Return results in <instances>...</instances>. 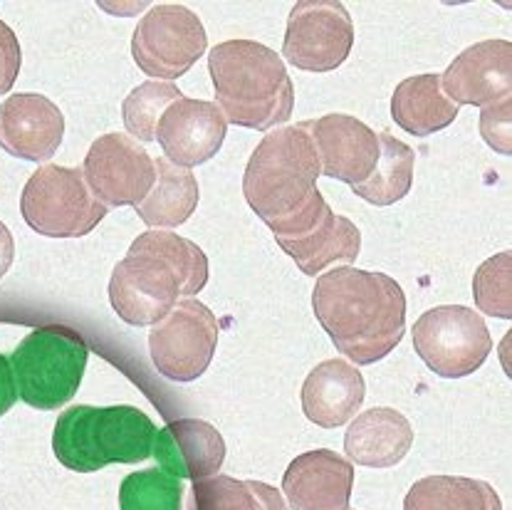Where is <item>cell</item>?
I'll return each mask as SVG.
<instances>
[{
	"label": "cell",
	"mask_w": 512,
	"mask_h": 510,
	"mask_svg": "<svg viewBox=\"0 0 512 510\" xmlns=\"http://www.w3.org/2000/svg\"><path fill=\"white\" fill-rule=\"evenodd\" d=\"M184 483L181 478L146 468L129 473L119 486V510H181L184 503Z\"/></svg>",
	"instance_id": "obj_27"
},
{
	"label": "cell",
	"mask_w": 512,
	"mask_h": 510,
	"mask_svg": "<svg viewBox=\"0 0 512 510\" xmlns=\"http://www.w3.org/2000/svg\"><path fill=\"white\" fill-rule=\"evenodd\" d=\"M458 104L448 100L441 75H416L401 82L391 97V117L414 137H431L456 122Z\"/></svg>",
	"instance_id": "obj_22"
},
{
	"label": "cell",
	"mask_w": 512,
	"mask_h": 510,
	"mask_svg": "<svg viewBox=\"0 0 512 510\" xmlns=\"http://www.w3.org/2000/svg\"><path fill=\"white\" fill-rule=\"evenodd\" d=\"M414 444L409 419L396 409L376 407L359 414L344 434V451L354 463L369 468H391L401 463Z\"/></svg>",
	"instance_id": "obj_20"
},
{
	"label": "cell",
	"mask_w": 512,
	"mask_h": 510,
	"mask_svg": "<svg viewBox=\"0 0 512 510\" xmlns=\"http://www.w3.org/2000/svg\"><path fill=\"white\" fill-rule=\"evenodd\" d=\"M404 510H503L490 483L466 476H426L406 493Z\"/></svg>",
	"instance_id": "obj_24"
},
{
	"label": "cell",
	"mask_w": 512,
	"mask_h": 510,
	"mask_svg": "<svg viewBox=\"0 0 512 510\" xmlns=\"http://www.w3.org/2000/svg\"><path fill=\"white\" fill-rule=\"evenodd\" d=\"M312 307L329 340L354 364H374L404 340L406 295L394 278L372 270L334 268L320 275Z\"/></svg>",
	"instance_id": "obj_1"
},
{
	"label": "cell",
	"mask_w": 512,
	"mask_h": 510,
	"mask_svg": "<svg viewBox=\"0 0 512 510\" xmlns=\"http://www.w3.org/2000/svg\"><path fill=\"white\" fill-rule=\"evenodd\" d=\"M13 258H15L13 236H10L8 226L0 221V280H3V275L8 273L10 265H13Z\"/></svg>",
	"instance_id": "obj_33"
},
{
	"label": "cell",
	"mask_w": 512,
	"mask_h": 510,
	"mask_svg": "<svg viewBox=\"0 0 512 510\" xmlns=\"http://www.w3.org/2000/svg\"><path fill=\"white\" fill-rule=\"evenodd\" d=\"M20 60H23V52H20L18 38H15L13 30L0 20V95L13 90L20 72Z\"/></svg>",
	"instance_id": "obj_31"
},
{
	"label": "cell",
	"mask_w": 512,
	"mask_h": 510,
	"mask_svg": "<svg viewBox=\"0 0 512 510\" xmlns=\"http://www.w3.org/2000/svg\"><path fill=\"white\" fill-rule=\"evenodd\" d=\"M87 357L90 350L77 332L62 325L38 327L10 357L18 397L35 409H60L80 389Z\"/></svg>",
	"instance_id": "obj_6"
},
{
	"label": "cell",
	"mask_w": 512,
	"mask_h": 510,
	"mask_svg": "<svg viewBox=\"0 0 512 510\" xmlns=\"http://www.w3.org/2000/svg\"><path fill=\"white\" fill-rule=\"evenodd\" d=\"M156 179L149 196L137 206V216L151 228L184 226L198 206V181L191 169L171 164L166 159L154 161Z\"/></svg>",
	"instance_id": "obj_23"
},
{
	"label": "cell",
	"mask_w": 512,
	"mask_h": 510,
	"mask_svg": "<svg viewBox=\"0 0 512 510\" xmlns=\"http://www.w3.org/2000/svg\"><path fill=\"white\" fill-rule=\"evenodd\" d=\"M156 426L137 407H90L62 411L52 434L57 461L77 473H94L109 463H139L154 451Z\"/></svg>",
	"instance_id": "obj_5"
},
{
	"label": "cell",
	"mask_w": 512,
	"mask_h": 510,
	"mask_svg": "<svg viewBox=\"0 0 512 510\" xmlns=\"http://www.w3.org/2000/svg\"><path fill=\"white\" fill-rule=\"evenodd\" d=\"M15 402H18V387H15L13 367H10V359L0 355V416L13 409Z\"/></svg>",
	"instance_id": "obj_32"
},
{
	"label": "cell",
	"mask_w": 512,
	"mask_h": 510,
	"mask_svg": "<svg viewBox=\"0 0 512 510\" xmlns=\"http://www.w3.org/2000/svg\"><path fill=\"white\" fill-rule=\"evenodd\" d=\"M280 248L295 260L297 268L305 275H320L332 263L352 265L362 251V233L349 218L337 216L329 208L305 236L278 241Z\"/></svg>",
	"instance_id": "obj_21"
},
{
	"label": "cell",
	"mask_w": 512,
	"mask_h": 510,
	"mask_svg": "<svg viewBox=\"0 0 512 510\" xmlns=\"http://www.w3.org/2000/svg\"><path fill=\"white\" fill-rule=\"evenodd\" d=\"M354 23L337 0H300L287 18L282 57L305 72H332L349 57Z\"/></svg>",
	"instance_id": "obj_11"
},
{
	"label": "cell",
	"mask_w": 512,
	"mask_h": 510,
	"mask_svg": "<svg viewBox=\"0 0 512 510\" xmlns=\"http://www.w3.org/2000/svg\"><path fill=\"white\" fill-rule=\"evenodd\" d=\"M510 253H498L490 260H485L473 278V298L478 303V310L485 315L512 317V298H510Z\"/></svg>",
	"instance_id": "obj_29"
},
{
	"label": "cell",
	"mask_w": 512,
	"mask_h": 510,
	"mask_svg": "<svg viewBox=\"0 0 512 510\" xmlns=\"http://www.w3.org/2000/svg\"><path fill=\"white\" fill-rule=\"evenodd\" d=\"M320 159L322 174L339 179L349 186L364 184L374 174L379 161V134L349 114H327V117L302 122Z\"/></svg>",
	"instance_id": "obj_13"
},
{
	"label": "cell",
	"mask_w": 512,
	"mask_h": 510,
	"mask_svg": "<svg viewBox=\"0 0 512 510\" xmlns=\"http://www.w3.org/2000/svg\"><path fill=\"white\" fill-rule=\"evenodd\" d=\"M379 149L381 152L374 174L364 184L352 186V191L367 204L391 206L411 191L416 154L409 144L399 142L389 132L379 134Z\"/></svg>",
	"instance_id": "obj_26"
},
{
	"label": "cell",
	"mask_w": 512,
	"mask_h": 510,
	"mask_svg": "<svg viewBox=\"0 0 512 510\" xmlns=\"http://www.w3.org/2000/svg\"><path fill=\"white\" fill-rule=\"evenodd\" d=\"M441 87L453 104H488L510 97L512 87V43L485 40L470 45L441 75Z\"/></svg>",
	"instance_id": "obj_15"
},
{
	"label": "cell",
	"mask_w": 512,
	"mask_h": 510,
	"mask_svg": "<svg viewBox=\"0 0 512 510\" xmlns=\"http://www.w3.org/2000/svg\"><path fill=\"white\" fill-rule=\"evenodd\" d=\"M228 122L216 102L181 97L166 107L156 124V139L164 149V159L181 169L206 164L221 152L226 142Z\"/></svg>",
	"instance_id": "obj_14"
},
{
	"label": "cell",
	"mask_w": 512,
	"mask_h": 510,
	"mask_svg": "<svg viewBox=\"0 0 512 510\" xmlns=\"http://www.w3.org/2000/svg\"><path fill=\"white\" fill-rule=\"evenodd\" d=\"M208 38L201 18L186 5H154L139 20L132 38V57L144 75L156 82L184 77L206 52Z\"/></svg>",
	"instance_id": "obj_9"
},
{
	"label": "cell",
	"mask_w": 512,
	"mask_h": 510,
	"mask_svg": "<svg viewBox=\"0 0 512 510\" xmlns=\"http://www.w3.org/2000/svg\"><path fill=\"white\" fill-rule=\"evenodd\" d=\"M186 510H287L278 488L260 481L211 476L193 481Z\"/></svg>",
	"instance_id": "obj_25"
},
{
	"label": "cell",
	"mask_w": 512,
	"mask_h": 510,
	"mask_svg": "<svg viewBox=\"0 0 512 510\" xmlns=\"http://www.w3.org/2000/svg\"><path fill=\"white\" fill-rule=\"evenodd\" d=\"M206 283L208 258L196 243L171 231H146L114 265L109 300L127 325H156L179 298L201 293Z\"/></svg>",
	"instance_id": "obj_3"
},
{
	"label": "cell",
	"mask_w": 512,
	"mask_h": 510,
	"mask_svg": "<svg viewBox=\"0 0 512 510\" xmlns=\"http://www.w3.org/2000/svg\"><path fill=\"white\" fill-rule=\"evenodd\" d=\"M20 211L40 236L82 238L102 223L109 208L94 199L82 169L45 164L25 184Z\"/></svg>",
	"instance_id": "obj_7"
},
{
	"label": "cell",
	"mask_w": 512,
	"mask_h": 510,
	"mask_svg": "<svg viewBox=\"0 0 512 510\" xmlns=\"http://www.w3.org/2000/svg\"><path fill=\"white\" fill-rule=\"evenodd\" d=\"M320 159L300 124L270 132L245 166L243 194L275 241L305 236L329 211L317 189Z\"/></svg>",
	"instance_id": "obj_2"
},
{
	"label": "cell",
	"mask_w": 512,
	"mask_h": 510,
	"mask_svg": "<svg viewBox=\"0 0 512 510\" xmlns=\"http://www.w3.org/2000/svg\"><path fill=\"white\" fill-rule=\"evenodd\" d=\"M161 471L176 478H211L226 461V441L221 431L201 419H179L156 431L151 451Z\"/></svg>",
	"instance_id": "obj_18"
},
{
	"label": "cell",
	"mask_w": 512,
	"mask_h": 510,
	"mask_svg": "<svg viewBox=\"0 0 512 510\" xmlns=\"http://www.w3.org/2000/svg\"><path fill=\"white\" fill-rule=\"evenodd\" d=\"M65 137L60 107L38 92H20L0 104V149L15 159H52Z\"/></svg>",
	"instance_id": "obj_16"
},
{
	"label": "cell",
	"mask_w": 512,
	"mask_h": 510,
	"mask_svg": "<svg viewBox=\"0 0 512 510\" xmlns=\"http://www.w3.org/2000/svg\"><path fill=\"white\" fill-rule=\"evenodd\" d=\"M218 320L206 305L186 298L156 322L149 335L154 367L171 382H193L216 355Z\"/></svg>",
	"instance_id": "obj_10"
},
{
	"label": "cell",
	"mask_w": 512,
	"mask_h": 510,
	"mask_svg": "<svg viewBox=\"0 0 512 510\" xmlns=\"http://www.w3.org/2000/svg\"><path fill=\"white\" fill-rule=\"evenodd\" d=\"M367 394L362 372L344 359H327L302 384V411L312 424L337 429L359 414Z\"/></svg>",
	"instance_id": "obj_19"
},
{
	"label": "cell",
	"mask_w": 512,
	"mask_h": 510,
	"mask_svg": "<svg viewBox=\"0 0 512 510\" xmlns=\"http://www.w3.org/2000/svg\"><path fill=\"white\" fill-rule=\"evenodd\" d=\"M94 199L107 208L139 206L154 186L156 171L149 152L129 134L112 132L94 139L82 164Z\"/></svg>",
	"instance_id": "obj_12"
},
{
	"label": "cell",
	"mask_w": 512,
	"mask_h": 510,
	"mask_svg": "<svg viewBox=\"0 0 512 510\" xmlns=\"http://www.w3.org/2000/svg\"><path fill=\"white\" fill-rule=\"evenodd\" d=\"M414 347L438 377L461 379L483 367L493 340L483 315L463 305H441L416 320Z\"/></svg>",
	"instance_id": "obj_8"
},
{
	"label": "cell",
	"mask_w": 512,
	"mask_h": 510,
	"mask_svg": "<svg viewBox=\"0 0 512 510\" xmlns=\"http://www.w3.org/2000/svg\"><path fill=\"white\" fill-rule=\"evenodd\" d=\"M510 97L488 104L480 114V132L495 152L510 154Z\"/></svg>",
	"instance_id": "obj_30"
},
{
	"label": "cell",
	"mask_w": 512,
	"mask_h": 510,
	"mask_svg": "<svg viewBox=\"0 0 512 510\" xmlns=\"http://www.w3.org/2000/svg\"><path fill=\"white\" fill-rule=\"evenodd\" d=\"M216 107L228 124L268 132L292 117V87L282 57L255 40H228L208 55Z\"/></svg>",
	"instance_id": "obj_4"
},
{
	"label": "cell",
	"mask_w": 512,
	"mask_h": 510,
	"mask_svg": "<svg viewBox=\"0 0 512 510\" xmlns=\"http://www.w3.org/2000/svg\"><path fill=\"white\" fill-rule=\"evenodd\" d=\"M354 466L329 449L300 454L282 476L292 510H349Z\"/></svg>",
	"instance_id": "obj_17"
},
{
	"label": "cell",
	"mask_w": 512,
	"mask_h": 510,
	"mask_svg": "<svg viewBox=\"0 0 512 510\" xmlns=\"http://www.w3.org/2000/svg\"><path fill=\"white\" fill-rule=\"evenodd\" d=\"M181 90L174 82L149 80L144 85L134 87L122 104L124 127L137 142H151L156 139V124L169 104L181 100Z\"/></svg>",
	"instance_id": "obj_28"
}]
</instances>
